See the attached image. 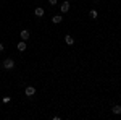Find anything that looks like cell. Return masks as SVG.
<instances>
[{
  "label": "cell",
  "instance_id": "6da1fadb",
  "mask_svg": "<svg viewBox=\"0 0 121 120\" xmlns=\"http://www.w3.org/2000/svg\"><path fill=\"white\" fill-rule=\"evenodd\" d=\"M3 68L5 70H13L15 68V60L13 58H5L3 60Z\"/></svg>",
  "mask_w": 121,
  "mask_h": 120
},
{
  "label": "cell",
  "instance_id": "7a4b0ae2",
  "mask_svg": "<svg viewBox=\"0 0 121 120\" xmlns=\"http://www.w3.org/2000/svg\"><path fill=\"white\" fill-rule=\"evenodd\" d=\"M24 94H26L28 97H32V96L36 94V88H34V86H26V89H24Z\"/></svg>",
  "mask_w": 121,
  "mask_h": 120
},
{
  "label": "cell",
  "instance_id": "3957f363",
  "mask_svg": "<svg viewBox=\"0 0 121 120\" xmlns=\"http://www.w3.org/2000/svg\"><path fill=\"white\" fill-rule=\"evenodd\" d=\"M44 13H45V10L42 8V7H37V8L34 10V15H36L37 18H42V16H44Z\"/></svg>",
  "mask_w": 121,
  "mask_h": 120
},
{
  "label": "cell",
  "instance_id": "277c9868",
  "mask_svg": "<svg viewBox=\"0 0 121 120\" xmlns=\"http://www.w3.org/2000/svg\"><path fill=\"white\" fill-rule=\"evenodd\" d=\"M69 5H71L69 2H63V3L60 5V11H61V13H66V11L69 10Z\"/></svg>",
  "mask_w": 121,
  "mask_h": 120
},
{
  "label": "cell",
  "instance_id": "5b68a950",
  "mask_svg": "<svg viewBox=\"0 0 121 120\" xmlns=\"http://www.w3.org/2000/svg\"><path fill=\"white\" fill-rule=\"evenodd\" d=\"M19 36H21V39H23V41H28L29 36H31V33H29L28 29H23V31L19 33Z\"/></svg>",
  "mask_w": 121,
  "mask_h": 120
},
{
  "label": "cell",
  "instance_id": "8992f818",
  "mask_svg": "<svg viewBox=\"0 0 121 120\" xmlns=\"http://www.w3.org/2000/svg\"><path fill=\"white\" fill-rule=\"evenodd\" d=\"M61 19H63V16H61V15H55V16H52V23L58 24V23H61Z\"/></svg>",
  "mask_w": 121,
  "mask_h": 120
},
{
  "label": "cell",
  "instance_id": "52a82bcc",
  "mask_svg": "<svg viewBox=\"0 0 121 120\" xmlns=\"http://www.w3.org/2000/svg\"><path fill=\"white\" fill-rule=\"evenodd\" d=\"M65 42L68 44V46H73V44H74V39H73V36H69V34H68V36H65Z\"/></svg>",
  "mask_w": 121,
  "mask_h": 120
},
{
  "label": "cell",
  "instance_id": "ba28073f",
  "mask_svg": "<svg viewBox=\"0 0 121 120\" xmlns=\"http://www.w3.org/2000/svg\"><path fill=\"white\" fill-rule=\"evenodd\" d=\"M18 50H19V52H24V50H26V41L18 42Z\"/></svg>",
  "mask_w": 121,
  "mask_h": 120
},
{
  "label": "cell",
  "instance_id": "9c48e42d",
  "mask_svg": "<svg viewBox=\"0 0 121 120\" xmlns=\"http://www.w3.org/2000/svg\"><path fill=\"white\" fill-rule=\"evenodd\" d=\"M112 112L116 115V114H121V106H113L112 107Z\"/></svg>",
  "mask_w": 121,
  "mask_h": 120
},
{
  "label": "cell",
  "instance_id": "30bf717a",
  "mask_svg": "<svg viewBox=\"0 0 121 120\" xmlns=\"http://www.w3.org/2000/svg\"><path fill=\"white\" fill-rule=\"evenodd\" d=\"M89 16H91L92 19H95L97 18V11H95V10H91V11H89Z\"/></svg>",
  "mask_w": 121,
  "mask_h": 120
},
{
  "label": "cell",
  "instance_id": "8fae6325",
  "mask_svg": "<svg viewBox=\"0 0 121 120\" xmlns=\"http://www.w3.org/2000/svg\"><path fill=\"white\" fill-rule=\"evenodd\" d=\"M48 3L50 5H56V0H48Z\"/></svg>",
  "mask_w": 121,
  "mask_h": 120
},
{
  "label": "cell",
  "instance_id": "7c38bea8",
  "mask_svg": "<svg viewBox=\"0 0 121 120\" xmlns=\"http://www.w3.org/2000/svg\"><path fill=\"white\" fill-rule=\"evenodd\" d=\"M3 49H5V46H3V44H0V52H3Z\"/></svg>",
  "mask_w": 121,
  "mask_h": 120
}]
</instances>
